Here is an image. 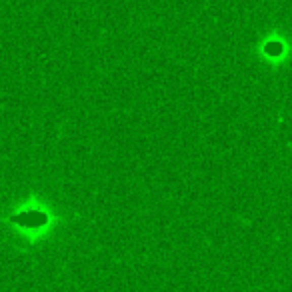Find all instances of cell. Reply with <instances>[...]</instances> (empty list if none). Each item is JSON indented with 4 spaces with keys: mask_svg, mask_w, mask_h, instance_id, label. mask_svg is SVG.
<instances>
[{
    "mask_svg": "<svg viewBox=\"0 0 292 292\" xmlns=\"http://www.w3.org/2000/svg\"><path fill=\"white\" fill-rule=\"evenodd\" d=\"M12 220L20 222V224H28V226H38V224L46 222V216H42L38 212H28V214H22V216H14Z\"/></svg>",
    "mask_w": 292,
    "mask_h": 292,
    "instance_id": "obj_1",
    "label": "cell"
}]
</instances>
